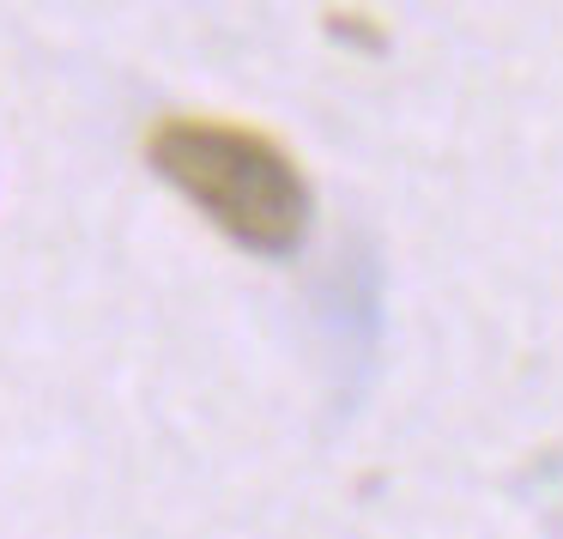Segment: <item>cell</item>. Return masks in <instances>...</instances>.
<instances>
[{
	"label": "cell",
	"instance_id": "obj_1",
	"mask_svg": "<svg viewBox=\"0 0 563 539\" xmlns=\"http://www.w3.org/2000/svg\"><path fill=\"white\" fill-rule=\"evenodd\" d=\"M146 158L176 195H188L236 249L249 255L285 261L303 249L309 237V195L303 170L291 164V152L273 146L255 128L231 122H195V116H170L152 128Z\"/></svg>",
	"mask_w": 563,
	"mask_h": 539
}]
</instances>
